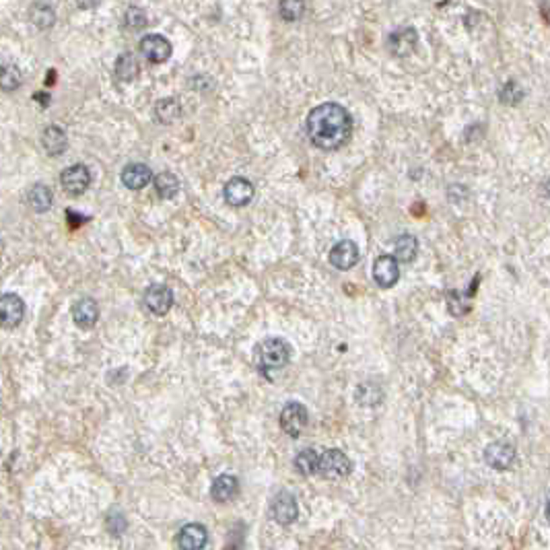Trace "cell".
Returning <instances> with one entry per match:
<instances>
[{
    "label": "cell",
    "instance_id": "20",
    "mask_svg": "<svg viewBox=\"0 0 550 550\" xmlns=\"http://www.w3.org/2000/svg\"><path fill=\"white\" fill-rule=\"evenodd\" d=\"M417 252H419V241H417V237L402 235V237L396 239V246H394V254L396 255H394V258H396L398 262H402V264L412 262Z\"/></svg>",
    "mask_w": 550,
    "mask_h": 550
},
{
    "label": "cell",
    "instance_id": "12",
    "mask_svg": "<svg viewBox=\"0 0 550 550\" xmlns=\"http://www.w3.org/2000/svg\"><path fill=\"white\" fill-rule=\"evenodd\" d=\"M60 182H62V188L66 194L79 196V194H83V192L89 188V184H91V173H89L85 165L79 163V165H72V167L64 170L62 175H60Z\"/></svg>",
    "mask_w": 550,
    "mask_h": 550
},
{
    "label": "cell",
    "instance_id": "16",
    "mask_svg": "<svg viewBox=\"0 0 550 550\" xmlns=\"http://www.w3.org/2000/svg\"><path fill=\"white\" fill-rule=\"evenodd\" d=\"M239 493V480L231 474H221L214 478L211 487V497L216 503H229Z\"/></svg>",
    "mask_w": 550,
    "mask_h": 550
},
{
    "label": "cell",
    "instance_id": "26",
    "mask_svg": "<svg viewBox=\"0 0 550 550\" xmlns=\"http://www.w3.org/2000/svg\"><path fill=\"white\" fill-rule=\"evenodd\" d=\"M21 85V70L13 64L0 66V89L2 91H15Z\"/></svg>",
    "mask_w": 550,
    "mask_h": 550
},
{
    "label": "cell",
    "instance_id": "2",
    "mask_svg": "<svg viewBox=\"0 0 550 550\" xmlns=\"http://www.w3.org/2000/svg\"><path fill=\"white\" fill-rule=\"evenodd\" d=\"M254 359L262 373L280 371L291 361V346L282 339L262 340L254 351Z\"/></svg>",
    "mask_w": 550,
    "mask_h": 550
},
{
    "label": "cell",
    "instance_id": "19",
    "mask_svg": "<svg viewBox=\"0 0 550 550\" xmlns=\"http://www.w3.org/2000/svg\"><path fill=\"white\" fill-rule=\"evenodd\" d=\"M138 72H141V68H138V60H136V56L134 54H122L118 60H116V77H118V81H122V83H132L136 77H138Z\"/></svg>",
    "mask_w": 550,
    "mask_h": 550
},
{
    "label": "cell",
    "instance_id": "3",
    "mask_svg": "<svg viewBox=\"0 0 550 550\" xmlns=\"http://www.w3.org/2000/svg\"><path fill=\"white\" fill-rule=\"evenodd\" d=\"M353 472V462L351 458L340 451V449H328L324 453H319V468L318 474L324 478L336 480V478H344Z\"/></svg>",
    "mask_w": 550,
    "mask_h": 550
},
{
    "label": "cell",
    "instance_id": "22",
    "mask_svg": "<svg viewBox=\"0 0 550 550\" xmlns=\"http://www.w3.org/2000/svg\"><path fill=\"white\" fill-rule=\"evenodd\" d=\"M295 468L297 472L303 474V476H314V474H318L319 453L316 449H303L295 458Z\"/></svg>",
    "mask_w": 550,
    "mask_h": 550
},
{
    "label": "cell",
    "instance_id": "6",
    "mask_svg": "<svg viewBox=\"0 0 550 550\" xmlns=\"http://www.w3.org/2000/svg\"><path fill=\"white\" fill-rule=\"evenodd\" d=\"M270 515H273V519H275L276 524H280V526L293 524L297 519V515H299L295 497L289 490L276 493L275 497H273V501H270Z\"/></svg>",
    "mask_w": 550,
    "mask_h": 550
},
{
    "label": "cell",
    "instance_id": "15",
    "mask_svg": "<svg viewBox=\"0 0 550 550\" xmlns=\"http://www.w3.org/2000/svg\"><path fill=\"white\" fill-rule=\"evenodd\" d=\"M72 319H75V324H77L79 328L91 330V328L97 324V319H99V307H97L95 299H91V297L79 299V301L72 305Z\"/></svg>",
    "mask_w": 550,
    "mask_h": 550
},
{
    "label": "cell",
    "instance_id": "5",
    "mask_svg": "<svg viewBox=\"0 0 550 550\" xmlns=\"http://www.w3.org/2000/svg\"><path fill=\"white\" fill-rule=\"evenodd\" d=\"M25 318V303L15 293L0 295V328L13 330L17 328Z\"/></svg>",
    "mask_w": 550,
    "mask_h": 550
},
{
    "label": "cell",
    "instance_id": "28",
    "mask_svg": "<svg viewBox=\"0 0 550 550\" xmlns=\"http://www.w3.org/2000/svg\"><path fill=\"white\" fill-rule=\"evenodd\" d=\"M31 21L35 23L38 27H42V29L52 27L54 21H56L54 9H52V6H48V4H43V2H38V4L31 9Z\"/></svg>",
    "mask_w": 550,
    "mask_h": 550
},
{
    "label": "cell",
    "instance_id": "4",
    "mask_svg": "<svg viewBox=\"0 0 550 550\" xmlns=\"http://www.w3.org/2000/svg\"><path fill=\"white\" fill-rule=\"evenodd\" d=\"M307 427V408L301 402L285 404V408L280 410V429L291 435L299 437Z\"/></svg>",
    "mask_w": 550,
    "mask_h": 550
},
{
    "label": "cell",
    "instance_id": "11",
    "mask_svg": "<svg viewBox=\"0 0 550 550\" xmlns=\"http://www.w3.org/2000/svg\"><path fill=\"white\" fill-rule=\"evenodd\" d=\"M373 278L375 282L383 287V289H390L398 282L400 278V266H398V260L394 255H380L373 264Z\"/></svg>",
    "mask_w": 550,
    "mask_h": 550
},
{
    "label": "cell",
    "instance_id": "10",
    "mask_svg": "<svg viewBox=\"0 0 550 550\" xmlns=\"http://www.w3.org/2000/svg\"><path fill=\"white\" fill-rule=\"evenodd\" d=\"M223 194H225L227 204H231V207H246L254 198V186L246 177H231L225 184Z\"/></svg>",
    "mask_w": 550,
    "mask_h": 550
},
{
    "label": "cell",
    "instance_id": "23",
    "mask_svg": "<svg viewBox=\"0 0 550 550\" xmlns=\"http://www.w3.org/2000/svg\"><path fill=\"white\" fill-rule=\"evenodd\" d=\"M390 48L396 52V54H408L414 45H417V35L412 29H404V31H394L390 35Z\"/></svg>",
    "mask_w": 550,
    "mask_h": 550
},
{
    "label": "cell",
    "instance_id": "35",
    "mask_svg": "<svg viewBox=\"0 0 550 550\" xmlns=\"http://www.w3.org/2000/svg\"><path fill=\"white\" fill-rule=\"evenodd\" d=\"M546 517H549V524H550V501H549V505H546Z\"/></svg>",
    "mask_w": 550,
    "mask_h": 550
},
{
    "label": "cell",
    "instance_id": "14",
    "mask_svg": "<svg viewBox=\"0 0 550 550\" xmlns=\"http://www.w3.org/2000/svg\"><path fill=\"white\" fill-rule=\"evenodd\" d=\"M141 50L148 62L155 64L165 62L171 56V43L163 35H155V33L141 40Z\"/></svg>",
    "mask_w": 550,
    "mask_h": 550
},
{
    "label": "cell",
    "instance_id": "9",
    "mask_svg": "<svg viewBox=\"0 0 550 550\" xmlns=\"http://www.w3.org/2000/svg\"><path fill=\"white\" fill-rule=\"evenodd\" d=\"M485 462L495 470H509L515 464V447L507 441H495L485 449Z\"/></svg>",
    "mask_w": 550,
    "mask_h": 550
},
{
    "label": "cell",
    "instance_id": "31",
    "mask_svg": "<svg viewBox=\"0 0 550 550\" xmlns=\"http://www.w3.org/2000/svg\"><path fill=\"white\" fill-rule=\"evenodd\" d=\"M449 309H451V314L462 316V314H466V309H468V303H466V299H462L458 293H451V295H449Z\"/></svg>",
    "mask_w": 550,
    "mask_h": 550
},
{
    "label": "cell",
    "instance_id": "8",
    "mask_svg": "<svg viewBox=\"0 0 550 550\" xmlns=\"http://www.w3.org/2000/svg\"><path fill=\"white\" fill-rule=\"evenodd\" d=\"M209 542V532L202 524H186L177 532L175 544L180 550H202Z\"/></svg>",
    "mask_w": 550,
    "mask_h": 550
},
{
    "label": "cell",
    "instance_id": "13",
    "mask_svg": "<svg viewBox=\"0 0 550 550\" xmlns=\"http://www.w3.org/2000/svg\"><path fill=\"white\" fill-rule=\"evenodd\" d=\"M359 258L361 254L357 243L344 239V241H339V243L332 248V252H330V264H332L334 268H339V270H351V268L359 262Z\"/></svg>",
    "mask_w": 550,
    "mask_h": 550
},
{
    "label": "cell",
    "instance_id": "7",
    "mask_svg": "<svg viewBox=\"0 0 550 550\" xmlns=\"http://www.w3.org/2000/svg\"><path fill=\"white\" fill-rule=\"evenodd\" d=\"M145 305L150 314L165 316L173 305V291L167 285H150L145 293Z\"/></svg>",
    "mask_w": 550,
    "mask_h": 550
},
{
    "label": "cell",
    "instance_id": "21",
    "mask_svg": "<svg viewBox=\"0 0 550 550\" xmlns=\"http://www.w3.org/2000/svg\"><path fill=\"white\" fill-rule=\"evenodd\" d=\"M27 202L33 211L45 212L52 207V190L43 184H35L27 194Z\"/></svg>",
    "mask_w": 550,
    "mask_h": 550
},
{
    "label": "cell",
    "instance_id": "33",
    "mask_svg": "<svg viewBox=\"0 0 550 550\" xmlns=\"http://www.w3.org/2000/svg\"><path fill=\"white\" fill-rule=\"evenodd\" d=\"M33 97H35V101L42 104V106H48V104H50V95H45V93H35Z\"/></svg>",
    "mask_w": 550,
    "mask_h": 550
},
{
    "label": "cell",
    "instance_id": "32",
    "mask_svg": "<svg viewBox=\"0 0 550 550\" xmlns=\"http://www.w3.org/2000/svg\"><path fill=\"white\" fill-rule=\"evenodd\" d=\"M66 219L70 221V227H79L85 219H83V214H79V212L75 211H66Z\"/></svg>",
    "mask_w": 550,
    "mask_h": 550
},
{
    "label": "cell",
    "instance_id": "1",
    "mask_svg": "<svg viewBox=\"0 0 550 550\" xmlns=\"http://www.w3.org/2000/svg\"><path fill=\"white\" fill-rule=\"evenodd\" d=\"M309 141L324 150H336L353 134V120L348 111L339 104H321L307 116Z\"/></svg>",
    "mask_w": 550,
    "mask_h": 550
},
{
    "label": "cell",
    "instance_id": "27",
    "mask_svg": "<svg viewBox=\"0 0 550 550\" xmlns=\"http://www.w3.org/2000/svg\"><path fill=\"white\" fill-rule=\"evenodd\" d=\"M278 13L285 21H299L305 13V0H280Z\"/></svg>",
    "mask_w": 550,
    "mask_h": 550
},
{
    "label": "cell",
    "instance_id": "30",
    "mask_svg": "<svg viewBox=\"0 0 550 550\" xmlns=\"http://www.w3.org/2000/svg\"><path fill=\"white\" fill-rule=\"evenodd\" d=\"M126 25L130 29H145L147 27V15L143 9L138 6H132L126 13Z\"/></svg>",
    "mask_w": 550,
    "mask_h": 550
},
{
    "label": "cell",
    "instance_id": "18",
    "mask_svg": "<svg viewBox=\"0 0 550 550\" xmlns=\"http://www.w3.org/2000/svg\"><path fill=\"white\" fill-rule=\"evenodd\" d=\"M42 145L48 155H62L66 148V134L60 126H48L42 134Z\"/></svg>",
    "mask_w": 550,
    "mask_h": 550
},
{
    "label": "cell",
    "instance_id": "34",
    "mask_svg": "<svg viewBox=\"0 0 550 550\" xmlns=\"http://www.w3.org/2000/svg\"><path fill=\"white\" fill-rule=\"evenodd\" d=\"M97 0H79V6H83V9H87V6H93Z\"/></svg>",
    "mask_w": 550,
    "mask_h": 550
},
{
    "label": "cell",
    "instance_id": "17",
    "mask_svg": "<svg viewBox=\"0 0 550 550\" xmlns=\"http://www.w3.org/2000/svg\"><path fill=\"white\" fill-rule=\"evenodd\" d=\"M153 180V173L145 163H130L122 171V182L128 190H143Z\"/></svg>",
    "mask_w": 550,
    "mask_h": 550
},
{
    "label": "cell",
    "instance_id": "25",
    "mask_svg": "<svg viewBox=\"0 0 550 550\" xmlns=\"http://www.w3.org/2000/svg\"><path fill=\"white\" fill-rule=\"evenodd\" d=\"M180 114H182V107H180V104H177L173 97L161 99V101L157 104V107H155V116H157V120H159L161 124L175 122V120L180 118Z\"/></svg>",
    "mask_w": 550,
    "mask_h": 550
},
{
    "label": "cell",
    "instance_id": "24",
    "mask_svg": "<svg viewBox=\"0 0 550 550\" xmlns=\"http://www.w3.org/2000/svg\"><path fill=\"white\" fill-rule=\"evenodd\" d=\"M155 190L161 198L170 200L173 196H177V192H180V180L170 171H163L155 177Z\"/></svg>",
    "mask_w": 550,
    "mask_h": 550
},
{
    "label": "cell",
    "instance_id": "29",
    "mask_svg": "<svg viewBox=\"0 0 550 550\" xmlns=\"http://www.w3.org/2000/svg\"><path fill=\"white\" fill-rule=\"evenodd\" d=\"M522 97H524V89L517 85L515 81L505 83L503 89L499 91V99H501L503 104H507V106H515V104H519V101H522Z\"/></svg>",
    "mask_w": 550,
    "mask_h": 550
}]
</instances>
